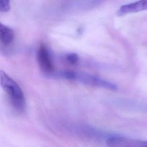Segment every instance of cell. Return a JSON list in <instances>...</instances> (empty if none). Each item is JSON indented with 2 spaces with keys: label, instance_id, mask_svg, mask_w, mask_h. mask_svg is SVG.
I'll return each mask as SVG.
<instances>
[{
  "label": "cell",
  "instance_id": "cell-4",
  "mask_svg": "<svg viewBox=\"0 0 147 147\" xmlns=\"http://www.w3.org/2000/svg\"><path fill=\"white\" fill-rule=\"evenodd\" d=\"M37 59L41 69L45 74H50L53 72L54 67L50 53L47 47L41 43L37 50Z\"/></svg>",
  "mask_w": 147,
  "mask_h": 147
},
{
  "label": "cell",
  "instance_id": "cell-3",
  "mask_svg": "<svg viewBox=\"0 0 147 147\" xmlns=\"http://www.w3.org/2000/svg\"><path fill=\"white\" fill-rule=\"evenodd\" d=\"M106 144L108 147H147V141L112 136L107 139Z\"/></svg>",
  "mask_w": 147,
  "mask_h": 147
},
{
  "label": "cell",
  "instance_id": "cell-6",
  "mask_svg": "<svg viewBox=\"0 0 147 147\" xmlns=\"http://www.w3.org/2000/svg\"><path fill=\"white\" fill-rule=\"evenodd\" d=\"M14 33L9 27L0 22V41L4 45H10L14 40Z\"/></svg>",
  "mask_w": 147,
  "mask_h": 147
},
{
  "label": "cell",
  "instance_id": "cell-2",
  "mask_svg": "<svg viewBox=\"0 0 147 147\" xmlns=\"http://www.w3.org/2000/svg\"><path fill=\"white\" fill-rule=\"evenodd\" d=\"M59 74L63 78L68 80H75L92 86L102 87L111 90H115L118 88L117 85L112 82L86 72H75L72 71H63L60 72Z\"/></svg>",
  "mask_w": 147,
  "mask_h": 147
},
{
  "label": "cell",
  "instance_id": "cell-1",
  "mask_svg": "<svg viewBox=\"0 0 147 147\" xmlns=\"http://www.w3.org/2000/svg\"><path fill=\"white\" fill-rule=\"evenodd\" d=\"M0 84L14 110L18 113H23L26 109V101L20 86L3 71H0Z\"/></svg>",
  "mask_w": 147,
  "mask_h": 147
},
{
  "label": "cell",
  "instance_id": "cell-7",
  "mask_svg": "<svg viewBox=\"0 0 147 147\" xmlns=\"http://www.w3.org/2000/svg\"><path fill=\"white\" fill-rule=\"evenodd\" d=\"M10 9V1H0V11L7 12Z\"/></svg>",
  "mask_w": 147,
  "mask_h": 147
},
{
  "label": "cell",
  "instance_id": "cell-8",
  "mask_svg": "<svg viewBox=\"0 0 147 147\" xmlns=\"http://www.w3.org/2000/svg\"><path fill=\"white\" fill-rule=\"evenodd\" d=\"M67 59L68 61H69L71 63H74L75 62H76L78 60V57L77 56L75 55H69L68 56H67Z\"/></svg>",
  "mask_w": 147,
  "mask_h": 147
},
{
  "label": "cell",
  "instance_id": "cell-5",
  "mask_svg": "<svg viewBox=\"0 0 147 147\" xmlns=\"http://www.w3.org/2000/svg\"><path fill=\"white\" fill-rule=\"evenodd\" d=\"M146 10H147V0H141L121 6L118 11V14L123 15Z\"/></svg>",
  "mask_w": 147,
  "mask_h": 147
}]
</instances>
